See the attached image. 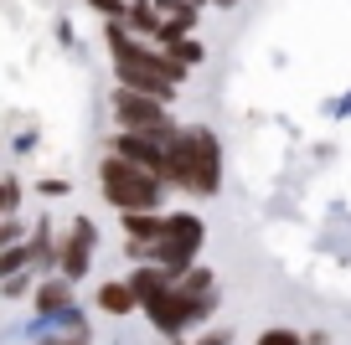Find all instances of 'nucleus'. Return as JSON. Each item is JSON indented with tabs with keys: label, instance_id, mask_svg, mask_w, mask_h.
Wrapping results in <instances>:
<instances>
[{
	"label": "nucleus",
	"instance_id": "obj_29",
	"mask_svg": "<svg viewBox=\"0 0 351 345\" xmlns=\"http://www.w3.org/2000/svg\"><path fill=\"white\" fill-rule=\"evenodd\" d=\"M0 175H5V170H0Z\"/></svg>",
	"mask_w": 351,
	"mask_h": 345
},
{
	"label": "nucleus",
	"instance_id": "obj_10",
	"mask_svg": "<svg viewBox=\"0 0 351 345\" xmlns=\"http://www.w3.org/2000/svg\"><path fill=\"white\" fill-rule=\"evenodd\" d=\"M171 283H176V273H165L160 263H134L130 268V289H134V299H140V309H150Z\"/></svg>",
	"mask_w": 351,
	"mask_h": 345
},
{
	"label": "nucleus",
	"instance_id": "obj_13",
	"mask_svg": "<svg viewBox=\"0 0 351 345\" xmlns=\"http://www.w3.org/2000/svg\"><path fill=\"white\" fill-rule=\"evenodd\" d=\"M67 304H73V283H67L62 273H42V279H36V309L42 314H67Z\"/></svg>",
	"mask_w": 351,
	"mask_h": 345
},
{
	"label": "nucleus",
	"instance_id": "obj_7",
	"mask_svg": "<svg viewBox=\"0 0 351 345\" xmlns=\"http://www.w3.org/2000/svg\"><path fill=\"white\" fill-rule=\"evenodd\" d=\"M145 314H150V320H155V330H160V335H171V340H176L181 330H191V324H197V309L186 304V294L176 289V283H171V289H165V294H160V299H155Z\"/></svg>",
	"mask_w": 351,
	"mask_h": 345
},
{
	"label": "nucleus",
	"instance_id": "obj_26",
	"mask_svg": "<svg viewBox=\"0 0 351 345\" xmlns=\"http://www.w3.org/2000/svg\"><path fill=\"white\" fill-rule=\"evenodd\" d=\"M155 5H160V11H165V16H171V11H176V5H186V0H155Z\"/></svg>",
	"mask_w": 351,
	"mask_h": 345
},
{
	"label": "nucleus",
	"instance_id": "obj_21",
	"mask_svg": "<svg viewBox=\"0 0 351 345\" xmlns=\"http://www.w3.org/2000/svg\"><path fill=\"white\" fill-rule=\"evenodd\" d=\"M253 345H305V340H300L295 330H285V324H274V330H263Z\"/></svg>",
	"mask_w": 351,
	"mask_h": 345
},
{
	"label": "nucleus",
	"instance_id": "obj_11",
	"mask_svg": "<svg viewBox=\"0 0 351 345\" xmlns=\"http://www.w3.org/2000/svg\"><path fill=\"white\" fill-rule=\"evenodd\" d=\"M93 309L109 314V320H124V314L140 309V299H134L130 279H109V283H99V289H93Z\"/></svg>",
	"mask_w": 351,
	"mask_h": 345
},
{
	"label": "nucleus",
	"instance_id": "obj_24",
	"mask_svg": "<svg viewBox=\"0 0 351 345\" xmlns=\"http://www.w3.org/2000/svg\"><path fill=\"white\" fill-rule=\"evenodd\" d=\"M36 345H88V335H57V340H36Z\"/></svg>",
	"mask_w": 351,
	"mask_h": 345
},
{
	"label": "nucleus",
	"instance_id": "obj_22",
	"mask_svg": "<svg viewBox=\"0 0 351 345\" xmlns=\"http://www.w3.org/2000/svg\"><path fill=\"white\" fill-rule=\"evenodd\" d=\"M36 191H42L47 201H57V196H67V191H73V186H67L62 175H42V181H36Z\"/></svg>",
	"mask_w": 351,
	"mask_h": 345
},
{
	"label": "nucleus",
	"instance_id": "obj_23",
	"mask_svg": "<svg viewBox=\"0 0 351 345\" xmlns=\"http://www.w3.org/2000/svg\"><path fill=\"white\" fill-rule=\"evenodd\" d=\"M191 345H232V330H207V335H197Z\"/></svg>",
	"mask_w": 351,
	"mask_h": 345
},
{
	"label": "nucleus",
	"instance_id": "obj_20",
	"mask_svg": "<svg viewBox=\"0 0 351 345\" xmlns=\"http://www.w3.org/2000/svg\"><path fill=\"white\" fill-rule=\"evenodd\" d=\"M16 242H26L21 216H0V253H5V248H16Z\"/></svg>",
	"mask_w": 351,
	"mask_h": 345
},
{
	"label": "nucleus",
	"instance_id": "obj_28",
	"mask_svg": "<svg viewBox=\"0 0 351 345\" xmlns=\"http://www.w3.org/2000/svg\"><path fill=\"white\" fill-rule=\"evenodd\" d=\"M341 108H346V114H351V98H341Z\"/></svg>",
	"mask_w": 351,
	"mask_h": 345
},
{
	"label": "nucleus",
	"instance_id": "obj_6",
	"mask_svg": "<svg viewBox=\"0 0 351 345\" xmlns=\"http://www.w3.org/2000/svg\"><path fill=\"white\" fill-rule=\"evenodd\" d=\"M93 253H99V227L93 216H73L62 232V248H57V273L67 283H83L88 268H93Z\"/></svg>",
	"mask_w": 351,
	"mask_h": 345
},
{
	"label": "nucleus",
	"instance_id": "obj_27",
	"mask_svg": "<svg viewBox=\"0 0 351 345\" xmlns=\"http://www.w3.org/2000/svg\"><path fill=\"white\" fill-rule=\"evenodd\" d=\"M186 5H197V11H207V5H212V0H186Z\"/></svg>",
	"mask_w": 351,
	"mask_h": 345
},
{
	"label": "nucleus",
	"instance_id": "obj_5",
	"mask_svg": "<svg viewBox=\"0 0 351 345\" xmlns=\"http://www.w3.org/2000/svg\"><path fill=\"white\" fill-rule=\"evenodd\" d=\"M109 114H114L119 129H134V134H155V129H165V124H176L171 103H160V98H150V93H134V88H119V83H114V93H109Z\"/></svg>",
	"mask_w": 351,
	"mask_h": 345
},
{
	"label": "nucleus",
	"instance_id": "obj_18",
	"mask_svg": "<svg viewBox=\"0 0 351 345\" xmlns=\"http://www.w3.org/2000/svg\"><path fill=\"white\" fill-rule=\"evenodd\" d=\"M130 5H134V0H88V11L99 16V21H124Z\"/></svg>",
	"mask_w": 351,
	"mask_h": 345
},
{
	"label": "nucleus",
	"instance_id": "obj_19",
	"mask_svg": "<svg viewBox=\"0 0 351 345\" xmlns=\"http://www.w3.org/2000/svg\"><path fill=\"white\" fill-rule=\"evenodd\" d=\"M32 289H36V268H26V273H16V279L0 283V294H5V299H21V294H32Z\"/></svg>",
	"mask_w": 351,
	"mask_h": 345
},
{
	"label": "nucleus",
	"instance_id": "obj_25",
	"mask_svg": "<svg viewBox=\"0 0 351 345\" xmlns=\"http://www.w3.org/2000/svg\"><path fill=\"white\" fill-rule=\"evenodd\" d=\"M212 5H217V11H238L243 0H212Z\"/></svg>",
	"mask_w": 351,
	"mask_h": 345
},
{
	"label": "nucleus",
	"instance_id": "obj_16",
	"mask_svg": "<svg viewBox=\"0 0 351 345\" xmlns=\"http://www.w3.org/2000/svg\"><path fill=\"white\" fill-rule=\"evenodd\" d=\"M26 268H32V248H26V242H16V248L0 253V283L16 279V273H26Z\"/></svg>",
	"mask_w": 351,
	"mask_h": 345
},
{
	"label": "nucleus",
	"instance_id": "obj_17",
	"mask_svg": "<svg viewBox=\"0 0 351 345\" xmlns=\"http://www.w3.org/2000/svg\"><path fill=\"white\" fill-rule=\"evenodd\" d=\"M26 201V186L16 181V175H0V216H16Z\"/></svg>",
	"mask_w": 351,
	"mask_h": 345
},
{
	"label": "nucleus",
	"instance_id": "obj_1",
	"mask_svg": "<svg viewBox=\"0 0 351 345\" xmlns=\"http://www.w3.org/2000/svg\"><path fill=\"white\" fill-rule=\"evenodd\" d=\"M104 52L114 62V83L134 88V93H150L160 103H176L181 98V83L191 77V67H181L160 42L150 36H134L124 21H104Z\"/></svg>",
	"mask_w": 351,
	"mask_h": 345
},
{
	"label": "nucleus",
	"instance_id": "obj_3",
	"mask_svg": "<svg viewBox=\"0 0 351 345\" xmlns=\"http://www.w3.org/2000/svg\"><path fill=\"white\" fill-rule=\"evenodd\" d=\"M165 191H171V186L155 170H145V165L124 160V155H114V150L99 160V196L114 212H160Z\"/></svg>",
	"mask_w": 351,
	"mask_h": 345
},
{
	"label": "nucleus",
	"instance_id": "obj_9",
	"mask_svg": "<svg viewBox=\"0 0 351 345\" xmlns=\"http://www.w3.org/2000/svg\"><path fill=\"white\" fill-rule=\"evenodd\" d=\"M155 42H160L181 67H202V62H207V47L197 42V31H181L171 16H165V26H160V36H155Z\"/></svg>",
	"mask_w": 351,
	"mask_h": 345
},
{
	"label": "nucleus",
	"instance_id": "obj_2",
	"mask_svg": "<svg viewBox=\"0 0 351 345\" xmlns=\"http://www.w3.org/2000/svg\"><path fill=\"white\" fill-rule=\"evenodd\" d=\"M171 191L202 196V201L222 191V140H217V129H207V124H186L181 129L176 155H171Z\"/></svg>",
	"mask_w": 351,
	"mask_h": 345
},
{
	"label": "nucleus",
	"instance_id": "obj_14",
	"mask_svg": "<svg viewBox=\"0 0 351 345\" xmlns=\"http://www.w3.org/2000/svg\"><path fill=\"white\" fill-rule=\"evenodd\" d=\"M124 242H160L165 232V212H119Z\"/></svg>",
	"mask_w": 351,
	"mask_h": 345
},
{
	"label": "nucleus",
	"instance_id": "obj_8",
	"mask_svg": "<svg viewBox=\"0 0 351 345\" xmlns=\"http://www.w3.org/2000/svg\"><path fill=\"white\" fill-rule=\"evenodd\" d=\"M176 289L186 294V304L197 309V324L212 320V309H217V273H212V268H202V263H197V268H186L181 279H176Z\"/></svg>",
	"mask_w": 351,
	"mask_h": 345
},
{
	"label": "nucleus",
	"instance_id": "obj_4",
	"mask_svg": "<svg viewBox=\"0 0 351 345\" xmlns=\"http://www.w3.org/2000/svg\"><path fill=\"white\" fill-rule=\"evenodd\" d=\"M202 242H207V227L197 212H165L160 242H124V253H130V263H160L165 273L181 279L186 268H197Z\"/></svg>",
	"mask_w": 351,
	"mask_h": 345
},
{
	"label": "nucleus",
	"instance_id": "obj_12",
	"mask_svg": "<svg viewBox=\"0 0 351 345\" xmlns=\"http://www.w3.org/2000/svg\"><path fill=\"white\" fill-rule=\"evenodd\" d=\"M26 248H32V268H36V273H57V248H62V238L52 232V222H47V216L26 232Z\"/></svg>",
	"mask_w": 351,
	"mask_h": 345
},
{
	"label": "nucleus",
	"instance_id": "obj_15",
	"mask_svg": "<svg viewBox=\"0 0 351 345\" xmlns=\"http://www.w3.org/2000/svg\"><path fill=\"white\" fill-rule=\"evenodd\" d=\"M124 26H130L134 36H150V42H155V36H160V26H165V11L155 5V0H134L130 11H124Z\"/></svg>",
	"mask_w": 351,
	"mask_h": 345
}]
</instances>
